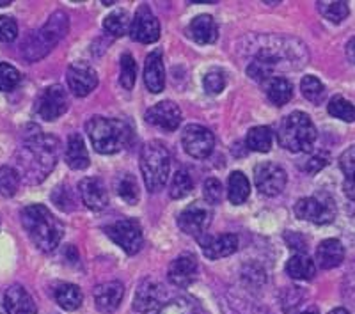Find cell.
I'll use <instances>...</instances> for the list:
<instances>
[{"mask_svg":"<svg viewBox=\"0 0 355 314\" xmlns=\"http://www.w3.org/2000/svg\"><path fill=\"white\" fill-rule=\"evenodd\" d=\"M182 144L190 157L202 160V158L210 157L214 151V133L201 125H189L183 130Z\"/></svg>","mask_w":355,"mask_h":314,"instance_id":"obj_11","label":"cell"},{"mask_svg":"<svg viewBox=\"0 0 355 314\" xmlns=\"http://www.w3.org/2000/svg\"><path fill=\"white\" fill-rule=\"evenodd\" d=\"M68 87L75 96H87L96 89L98 75L85 62H75L68 68Z\"/></svg>","mask_w":355,"mask_h":314,"instance_id":"obj_14","label":"cell"},{"mask_svg":"<svg viewBox=\"0 0 355 314\" xmlns=\"http://www.w3.org/2000/svg\"><path fill=\"white\" fill-rule=\"evenodd\" d=\"M318 11L332 24H341L348 17L350 9L347 2H318Z\"/></svg>","mask_w":355,"mask_h":314,"instance_id":"obj_36","label":"cell"},{"mask_svg":"<svg viewBox=\"0 0 355 314\" xmlns=\"http://www.w3.org/2000/svg\"><path fill=\"white\" fill-rule=\"evenodd\" d=\"M316 133L311 117L304 112H291L284 117L277 130V141L281 148L291 153H307L315 146Z\"/></svg>","mask_w":355,"mask_h":314,"instance_id":"obj_5","label":"cell"},{"mask_svg":"<svg viewBox=\"0 0 355 314\" xmlns=\"http://www.w3.org/2000/svg\"><path fill=\"white\" fill-rule=\"evenodd\" d=\"M205 199L208 204H218L222 201V183L215 177L205 182Z\"/></svg>","mask_w":355,"mask_h":314,"instance_id":"obj_43","label":"cell"},{"mask_svg":"<svg viewBox=\"0 0 355 314\" xmlns=\"http://www.w3.org/2000/svg\"><path fill=\"white\" fill-rule=\"evenodd\" d=\"M250 195V185L249 180L243 173L234 171L230 176V183H227V198L233 204H243Z\"/></svg>","mask_w":355,"mask_h":314,"instance_id":"obj_28","label":"cell"},{"mask_svg":"<svg viewBox=\"0 0 355 314\" xmlns=\"http://www.w3.org/2000/svg\"><path fill=\"white\" fill-rule=\"evenodd\" d=\"M325 166H327V158L320 157L318 155V157H313L311 160H307L306 171L311 174H315V173H318L320 169H323Z\"/></svg>","mask_w":355,"mask_h":314,"instance_id":"obj_47","label":"cell"},{"mask_svg":"<svg viewBox=\"0 0 355 314\" xmlns=\"http://www.w3.org/2000/svg\"><path fill=\"white\" fill-rule=\"evenodd\" d=\"M135 80H137V64H135V59L130 53H123L121 77H119V82H121V85L126 91H130L135 85Z\"/></svg>","mask_w":355,"mask_h":314,"instance_id":"obj_39","label":"cell"},{"mask_svg":"<svg viewBox=\"0 0 355 314\" xmlns=\"http://www.w3.org/2000/svg\"><path fill=\"white\" fill-rule=\"evenodd\" d=\"M130 34L135 41L144 44H150L158 41L160 37V24H158L157 17L150 9V6L142 4L135 12V18L132 20V28Z\"/></svg>","mask_w":355,"mask_h":314,"instance_id":"obj_13","label":"cell"},{"mask_svg":"<svg viewBox=\"0 0 355 314\" xmlns=\"http://www.w3.org/2000/svg\"><path fill=\"white\" fill-rule=\"evenodd\" d=\"M171 171L169 149L162 142L153 141L142 148L141 153V173L148 190L158 192L166 186Z\"/></svg>","mask_w":355,"mask_h":314,"instance_id":"obj_6","label":"cell"},{"mask_svg":"<svg viewBox=\"0 0 355 314\" xmlns=\"http://www.w3.org/2000/svg\"><path fill=\"white\" fill-rule=\"evenodd\" d=\"M254 183L263 195L274 198L283 192L286 186V173L283 167L272 162H263L254 169Z\"/></svg>","mask_w":355,"mask_h":314,"instance_id":"obj_12","label":"cell"},{"mask_svg":"<svg viewBox=\"0 0 355 314\" xmlns=\"http://www.w3.org/2000/svg\"><path fill=\"white\" fill-rule=\"evenodd\" d=\"M20 182L21 177L17 169H12L9 166L0 167V195L12 198L18 192V189H20Z\"/></svg>","mask_w":355,"mask_h":314,"instance_id":"obj_33","label":"cell"},{"mask_svg":"<svg viewBox=\"0 0 355 314\" xmlns=\"http://www.w3.org/2000/svg\"><path fill=\"white\" fill-rule=\"evenodd\" d=\"M286 242L290 243L291 247H293V249H297L299 250V254H304L307 250V243H306V240H304L302 236H300L299 233H288L286 234Z\"/></svg>","mask_w":355,"mask_h":314,"instance_id":"obj_46","label":"cell"},{"mask_svg":"<svg viewBox=\"0 0 355 314\" xmlns=\"http://www.w3.org/2000/svg\"><path fill=\"white\" fill-rule=\"evenodd\" d=\"M300 89H302L304 98L313 101V103H320V101L325 98V87H323L322 82L316 77H313V75H307V77L302 78Z\"/></svg>","mask_w":355,"mask_h":314,"instance_id":"obj_38","label":"cell"},{"mask_svg":"<svg viewBox=\"0 0 355 314\" xmlns=\"http://www.w3.org/2000/svg\"><path fill=\"white\" fill-rule=\"evenodd\" d=\"M146 121L167 132H174L182 123V110L174 101H160L146 112Z\"/></svg>","mask_w":355,"mask_h":314,"instance_id":"obj_15","label":"cell"},{"mask_svg":"<svg viewBox=\"0 0 355 314\" xmlns=\"http://www.w3.org/2000/svg\"><path fill=\"white\" fill-rule=\"evenodd\" d=\"M202 85H205V91L211 96H217L224 91L226 87V77L224 73L218 71V69H211L210 73H206L205 80H202Z\"/></svg>","mask_w":355,"mask_h":314,"instance_id":"obj_41","label":"cell"},{"mask_svg":"<svg viewBox=\"0 0 355 314\" xmlns=\"http://www.w3.org/2000/svg\"><path fill=\"white\" fill-rule=\"evenodd\" d=\"M78 193H80L82 202L89 209H103L109 204V193H107L105 185L98 177H84L78 183Z\"/></svg>","mask_w":355,"mask_h":314,"instance_id":"obj_16","label":"cell"},{"mask_svg":"<svg viewBox=\"0 0 355 314\" xmlns=\"http://www.w3.org/2000/svg\"><path fill=\"white\" fill-rule=\"evenodd\" d=\"M329 314H348V311L345 309V307H338V309L331 311V313H329Z\"/></svg>","mask_w":355,"mask_h":314,"instance_id":"obj_50","label":"cell"},{"mask_svg":"<svg viewBox=\"0 0 355 314\" xmlns=\"http://www.w3.org/2000/svg\"><path fill=\"white\" fill-rule=\"evenodd\" d=\"M345 193L355 201V177L354 180H345Z\"/></svg>","mask_w":355,"mask_h":314,"instance_id":"obj_48","label":"cell"},{"mask_svg":"<svg viewBox=\"0 0 355 314\" xmlns=\"http://www.w3.org/2000/svg\"><path fill=\"white\" fill-rule=\"evenodd\" d=\"M347 55L352 62L355 64V37H352L347 44Z\"/></svg>","mask_w":355,"mask_h":314,"instance_id":"obj_49","label":"cell"},{"mask_svg":"<svg viewBox=\"0 0 355 314\" xmlns=\"http://www.w3.org/2000/svg\"><path fill=\"white\" fill-rule=\"evenodd\" d=\"M327 110L331 116L336 119H341L345 123H354L355 121V107L343 96H334L327 105Z\"/></svg>","mask_w":355,"mask_h":314,"instance_id":"obj_34","label":"cell"},{"mask_svg":"<svg viewBox=\"0 0 355 314\" xmlns=\"http://www.w3.org/2000/svg\"><path fill=\"white\" fill-rule=\"evenodd\" d=\"M286 272L291 279L297 281H311L316 274V266L307 254H297L288 261Z\"/></svg>","mask_w":355,"mask_h":314,"instance_id":"obj_27","label":"cell"},{"mask_svg":"<svg viewBox=\"0 0 355 314\" xmlns=\"http://www.w3.org/2000/svg\"><path fill=\"white\" fill-rule=\"evenodd\" d=\"M144 84L148 91L158 94L166 87V69H164V59L160 50H155L146 57L144 64Z\"/></svg>","mask_w":355,"mask_h":314,"instance_id":"obj_19","label":"cell"},{"mask_svg":"<svg viewBox=\"0 0 355 314\" xmlns=\"http://www.w3.org/2000/svg\"><path fill=\"white\" fill-rule=\"evenodd\" d=\"M107 236L116 243L117 247H121L126 254H137L141 250L142 242V227L135 218H123V220L114 222L112 226L107 227Z\"/></svg>","mask_w":355,"mask_h":314,"instance_id":"obj_8","label":"cell"},{"mask_svg":"<svg viewBox=\"0 0 355 314\" xmlns=\"http://www.w3.org/2000/svg\"><path fill=\"white\" fill-rule=\"evenodd\" d=\"M68 94L61 85H50L40 94L36 101V112L44 121H55L68 110Z\"/></svg>","mask_w":355,"mask_h":314,"instance_id":"obj_10","label":"cell"},{"mask_svg":"<svg viewBox=\"0 0 355 314\" xmlns=\"http://www.w3.org/2000/svg\"><path fill=\"white\" fill-rule=\"evenodd\" d=\"M103 28L107 33L114 37H123L125 34L130 33L132 28V20H130V15L126 11H114L110 12L109 17L103 21Z\"/></svg>","mask_w":355,"mask_h":314,"instance_id":"obj_31","label":"cell"},{"mask_svg":"<svg viewBox=\"0 0 355 314\" xmlns=\"http://www.w3.org/2000/svg\"><path fill=\"white\" fill-rule=\"evenodd\" d=\"M192 186H194V182H192V176H190L189 171L178 169L176 174L173 176V182H171V198L183 199L185 195H189Z\"/></svg>","mask_w":355,"mask_h":314,"instance_id":"obj_35","label":"cell"},{"mask_svg":"<svg viewBox=\"0 0 355 314\" xmlns=\"http://www.w3.org/2000/svg\"><path fill=\"white\" fill-rule=\"evenodd\" d=\"M18 82H20V73L15 66L8 64V62H2L0 64V93H8L17 87Z\"/></svg>","mask_w":355,"mask_h":314,"instance_id":"obj_40","label":"cell"},{"mask_svg":"<svg viewBox=\"0 0 355 314\" xmlns=\"http://www.w3.org/2000/svg\"><path fill=\"white\" fill-rule=\"evenodd\" d=\"M4 309L8 314H37L33 297L20 284L8 288L4 295Z\"/></svg>","mask_w":355,"mask_h":314,"instance_id":"obj_22","label":"cell"},{"mask_svg":"<svg viewBox=\"0 0 355 314\" xmlns=\"http://www.w3.org/2000/svg\"><path fill=\"white\" fill-rule=\"evenodd\" d=\"M158 314H202L201 307L190 298H173L160 307Z\"/></svg>","mask_w":355,"mask_h":314,"instance_id":"obj_32","label":"cell"},{"mask_svg":"<svg viewBox=\"0 0 355 314\" xmlns=\"http://www.w3.org/2000/svg\"><path fill=\"white\" fill-rule=\"evenodd\" d=\"M55 300L64 311H75L82 306L84 295L75 284H62L55 290Z\"/></svg>","mask_w":355,"mask_h":314,"instance_id":"obj_29","label":"cell"},{"mask_svg":"<svg viewBox=\"0 0 355 314\" xmlns=\"http://www.w3.org/2000/svg\"><path fill=\"white\" fill-rule=\"evenodd\" d=\"M302 314H315V313H302Z\"/></svg>","mask_w":355,"mask_h":314,"instance_id":"obj_52","label":"cell"},{"mask_svg":"<svg viewBox=\"0 0 355 314\" xmlns=\"http://www.w3.org/2000/svg\"><path fill=\"white\" fill-rule=\"evenodd\" d=\"M202 245V252L208 259H220L231 256L239 249V238L234 234H220V236H206L199 238Z\"/></svg>","mask_w":355,"mask_h":314,"instance_id":"obj_21","label":"cell"},{"mask_svg":"<svg viewBox=\"0 0 355 314\" xmlns=\"http://www.w3.org/2000/svg\"><path fill=\"white\" fill-rule=\"evenodd\" d=\"M53 202H55L57 208L64 209V211H69V209H73V198H71V190L68 189V186H59V189H55V192H53L52 195Z\"/></svg>","mask_w":355,"mask_h":314,"instance_id":"obj_45","label":"cell"},{"mask_svg":"<svg viewBox=\"0 0 355 314\" xmlns=\"http://www.w3.org/2000/svg\"><path fill=\"white\" fill-rule=\"evenodd\" d=\"M162 302V288L155 279H144L139 284L133 298V309L139 313H150L157 309Z\"/></svg>","mask_w":355,"mask_h":314,"instance_id":"obj_20","label":"cell"},{"mask_svg":"<svg viewBox=\"0 0 355 314\" xmlns=\"http://www.w3.org/2000/svg\"><path fill=\"white\" fill-rule=\"evenodd\" d=\"M21 226L31 242L43 252H52L59 247L64 227L43 204H31L21 209Z\"/></svg>","mask_w":355,"mask_h":314,"instance_id":"obj_2","label":"cell"},{"mask_svg":"<svg viewBox=\"0 0 355 314\" xmlns=\"http://www.w3.org/2000/svg\"><path fill=\"white\" fill-rule=\"evenodd\" d=\"M68 15L62 11L53 12L49 21L37 33H33L25 40L24 46H21V53H24L28 62L40 61L68 34Z\"/></svg>","mask_w":355,"mask_h":314,"instance_id":"obj_4","label":"cell"},{"mask_svg":"<svg viewBox=\"0 0 355 314\" xmlns=\"http://www.w3.org/2000/svg\"><path fill=\"white\" fill-rule=\"evenodd\" d=\"M18 36V25L11 17H0V41L11 43Z\"/></svg>","mask_w":355,"mask_h":314,"instance_id":"obj_42","label":"cell"},{"mask_svg":"<svg viewBox=\"0 0 355 314\" xmlns=\"http://www.w3.org/2000/svg\"><path fill=\"white\" fill-rule=\"evenodd\" d=\"M123 295H125V288L119 281L103 282L94 290V304L100 313L110 314L119 307Z\"/></svg>","mask_w":355,"mask_h":314,"instance_id":"obj_17","label":"cell"},{"mask_svg":"<svg viewBox=\"0 0 355 314\" xmlns=\"http://www.w3.org/2000/svg\"><path fill=\"white\" fill-rule=\"evenodd\" d=\"M211 224V208L208 202L196 201L194 204L187 206L180 217H178V226L185 234L199 238L205 234L208 226Z\"/></svg>","mask_w":355,"mask_h":314,"instance_id":"obj_9","label":"cell"},{"mask_svg":"<svg viewBox=\"0 0 355 314\" xmlns=\"http://www.w3.org/2000/svg\"><path fill=\"white\" fill-rule=\"evenodd\" d=\"M85 130L93 142L94 151L101 155H114L121 151L128 146L130 137H132L128 123L123 119H114V117L94 116L87 121Z\"/></svg>","mask_w":355,"mask_h":314,"instance_id":"obj_3","label":"cell"},{"mask_svg":"<svg viewBox=\"0 0 355 314\" xmlns=\"http://www.w3.org/2000/svg\"><path fill=\"white\" fill-rule=\"evenodd\" d=\"M217 24L210 15H199L189 25V36L199 44H211L217 40Z\"/></svg>","mask_w":355,"mask_h":314,"instance_id":"obj_24","label":"cell"},{"mask_svg":"<svg viewBox=\"0 0 355 314\" xmlns=\"http://www.w3.org/2000/svg\"><path fill=\"white\" fill-rule=\"evenodd\" d=\"M247 148L256 153H268L272 148V132L268 126H254L247 133Z\"/></svg>","mask_w":355,"mask_h":314,"instance_id":"obj_30","label":"cell"},{"mask_svg":"<svg viewBox=\"0 0 355 314\" xmlns=\"http://www.w3.org/2000/svg\"><path fill=\"white\" fill-rule=\"evenodd\" d=\"M59 141L52 135H44L40 130L27 133L24 144L17 151L18 174L28 185H37L53 171L59 158Z\"/></svg>","mask_w":355,"mask_h":314,"instance_id":"obj_1","label":"cell"},{"mask_svg":"<svg viewBox=\"0 0 355 314\" xmlns=\"http://www.w3.org/2000/svg\"><path fill=\"white\" fill-rule=\"evenodd\" d=\"M316 259H318V265L322 266L323 270H331L343 263L345 259V247L343 243L336 240V238H329V240H323L318 245L316 250Z\"/></svg>","mask_w":355,"mask_h":314,"instance_id":"obj_23","label":"cell"},{"mask_svg":"<svg viewBox=\"0 0 355 314\" xmlns=\"http://www.w3.org/2000/svg\"><path fill=\"white\" fill-rule=\"evenodd\" d=\"M2 6H9V0H0V8H2Z\"/></svg>","mask_w":355,"mask_h":314,"instance_id":"obj_51","label":"cell"},{"mask_svg":"<svg viewBox=\"0 0 355 314\" xmlns=\"http://www.w3.org/2000/svg\"><path fill=\"white\" fill-rule=\"evenodd\" d=\"M295 215L300 220L313 222V224H329L336 217L334 199L327 193H316L311 198L300 199L295 204Z\"/></svg>","mask_w":355,"mask_h":314,"instance_id":"obj_7","label":"cell"},{"mask_svg":"<svg viewBox=\"0 0 355 314\" xmlns=\"http://www.w3.org/2000/svg\"><path fill=\"white\" fill-rule=\"evenodd\" d=\"M196 275H198V261L192 254H183V256L174 259L169 266V272H167L171 284L178 288H187L189 284H192Z\"/></svg>","mask_w":355,"mask_h":314,"instance_id":"obj_18","label":"cell"},{"mask_svg":"<svg viewBox=\"0 0 355 314\" xmlns=\"http://www.w3.org/2000/svg\"><path fill=\"white\" fill-rule=\"evenodd\" d=\"M265 93L272 103L283 107L293 96V85L284 77H272L265 82Z\"/></svg>","mask_w":355,"mask_h":314,"instance_id":"obj_26","label":"cell"},{"mask_svg":"<svg viewBox=\"0 0 355 314\" xmlns=\"http://www.w3.org/2000/svg\"><path fill=\"white\" fill-rule=\"evenodd\" d=\"M64 158L66 164L75 171H84L89 167V153L87 149H85L84 139L78 133H71L68 137Z\"/></svg>","mask_w":355,"mask_h":314,"instance_id":"obj_25","label":"cell"},{"mask_svg":"<svg viewBox=\"0 0 355 314\" xmlns=\"http://www.w3.org/2000/svg\"><path fill=\"white\" fill-rule=\"evenodd\" d=\"M117 186V193H119V198L123 199L128 204H135L139 201V185L137 180L132 176V174H123L116 183Z\"/></svg>","mask_w":355,"mask_h":314,"instance_id":"obj_37","label":"cell"},{"mask_svg":"<svg viewBox=\"0 0 355 314\" xmlns=\"http://www.w3.org/2000/svg\"><path fill=\"white\" fill-rule=\"evenodd\" d=\"M339 167L343 171L347 180H354L355 177V146L348 148L343 151V155L339 157Z\"/></svg>","mask_w":355,"mask_h":314,"instance_id":"obj_44","label":"cell"}]
</instances>
